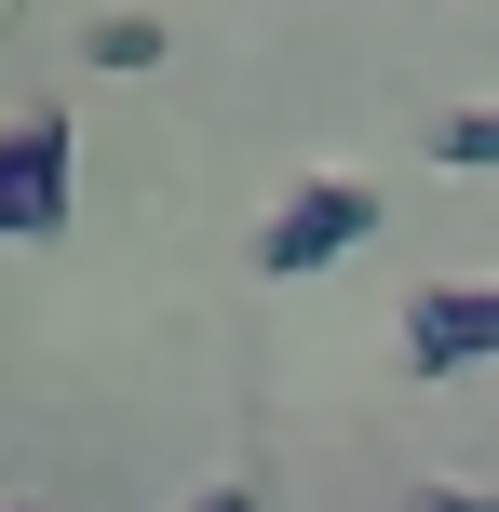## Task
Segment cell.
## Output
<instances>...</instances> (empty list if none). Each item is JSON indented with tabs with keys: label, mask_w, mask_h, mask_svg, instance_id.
<instances>
[{
	"label": "cell",
	"mask_w": 499,
	"mask_h": 512,
	"mask_svg": "<svg viewBox=\"0 0 499 512\" xmlns=\"http://www.w3.org/2000/svg\"><path fill=\"white\" fill-rule=\"evenodd\" d=\"M95 68H162V14H95Z\"/></svg>",
	"instance_id": "5b68a950"
},
{
	"label": "cell",
	"mask_w": 499,
	"mask_h": 512,
	"mask_svg": "<svg viewBox=\"0 0 499 512\" xmlns=\"http://www.w3.org/2000/svg\"><path fill=\"white\" fill-rule=\"evenodd\" d=\"M0 512H41V499H0Z\"/></svg>",
	"instance_id": "ba28073f"
},
{
	"label": "cell",
	"mask_w": 499,
	"mask_h": 512,
	"mask_svg": "<svg viewBox=\"0 0 499 512\" xmlns=\"http://www.w3.org/2000/svg\"><path fill=\"white\" fill-rule=\"evenodd\" d=\"M405 512H499V486H419Z\"/></svg>",
	"instance_id": "8992f818"
},
{
	"label": "cell",
	"mask_w": 499,
	"mask_h": 512,
	"mask_svg": "<svg viewBox=\"0 0 499 512\" xmlns=\"http://www.w3.org/2000/svg\"><path fill=\"white\" fill-rule=\"evenodd\" d=\"M432 162H459V176H499V108H446V122H432Z\"/></svg>",
	"instance_id": "277c9868"
},
{
	"label": "cell",
	"mask_w": 499,
	"mask_h": 512,
	"mask_svg": "<svg viewBox=\"0 0 499 512\" xmlns=\"http://www.w3.org/2000/svg\"><path fill=\"white\" fill-rule=\"evenodd\" d=\"M189 512H257V486H203V499H189Z\"/></svg>",
	"instance_id": "52a82bcc"
},
{
	"label": "cell",
	"mask_w": 499,
	"mask_h": 512,
	"mask_svg": "<svg viewBox=\"0 0 499 512\" xmlns=\"http://www.w3.org/2000/svg\"><path fill=\"white\" fill-rule=\"evenodd\" d=\"M405 364H419V378L499 364V283H419V297H405Z\"/></svg>",
	"instance_id": "7a4b0ae2"
},
{
	"label": "cell",
	"mask_w": 499,
	"mask_h": 512,
	"mask_svg": "<svg viewBox=\"0 0 499 512\" xmlns=\"http://www.w3.org/2000/svg\"><path fill=\"white\" fill-rule=\"evenodd\" d=\"M41 230H68V122H14L0 135V243H41Z\"/></svg>",
	"instance_id": "3957f363"
},
{
	"label": "cell",
	"mask_w": 499,
	"mask_h": 512,
	"mask_svg": "<svg viewBox=\"0 0 499 512\" xmlns=\"http://www.w3.org/2000/svg\"><path fill=\"white\" fill-rule=\"evenodd\" d=\"M365 230H378V189H365V176H311V189L257 230V270H270V283H311V270H338Z\"/></svg>",
	"instance_id": "6da1fadb"
}]
</instances>
